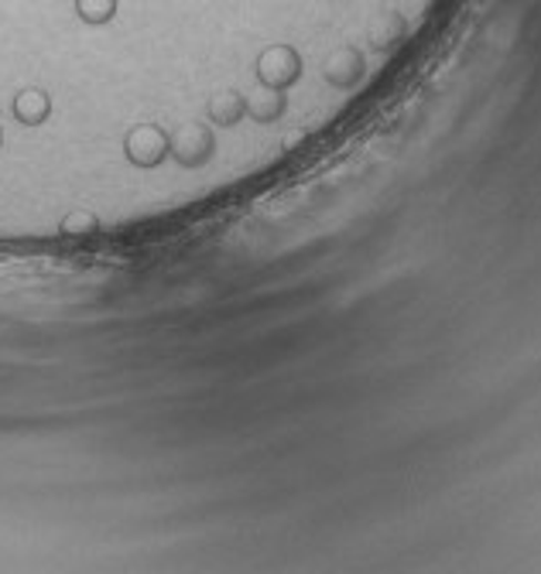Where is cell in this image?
I'll return each mask as SVG.
<instances>
[{
	"label": "cell",
	"mask_w": 541,
	"mask_h": 574,
	"mask_svg": "<svg viewBox=\"0 0 541 574\" xmlns=\"http://www.w3.org/2000/svg\"><path fill=\"white\" fill-rule=\"evenodd\" d=\"M0 147H4V131H0Z\"/></svg>",
	"instance_id": "9c48e42d"
},
{
	"label": "cell",
	"mask_w": 541,
	"mask_h": 574,
	"mask_svg": "<svg viewBox=\"0 0 541 574\" xmlns=\"http://www.w3.org/2000/svg\"><path fill=\"white\" fill-rule=\"evenodd\" d=\"M11 116L21 123V127H42V123L52 116V96L38 86H28L11 100Z\"/></svg>",
	"instance_id": "5b68a950"
},
{
	"label": "cell",
	"mask_w": 541,
	"mask_h": 574,
	"mask_svg": "<svg viewBox=\"0 0 541 574\" xmlns=\"http://www.w3.org/2000/svg\"><path fill=\"white\" fill-rule=\"evenodd\" d=\"M288 113V96L275 90H261V96L247 100V120L254 123H275Z\"/></svg>",
	"instance_id": "52a82bcc"
},
{
	"label": "cell",
	"mask_w": 541,
	"mask_h": 574,
	"mask_svg": "<svg viewBox=\"0 0 541 574\" xmlns=\"http://www.w3.org/2000/svg\"><path fill=\"white\" fill-rule=\"evenodd\" d=\"M206 116H210V123H216V127H237V123L247 120V96L241 90L216 93L206 103Z\"/></svg>",
	"instance_id": "8992f818"
},
{
	"label": "cell",
	"mask_w": 541,
	"mask_h": 574,
	"mask_svg": "<svg viewBox=\"0 0 541 574\" xmlns=\"http://www.w3.org/2000/svg\"><path fill=\"white\" fill-rule=\"evenodd\" d=\"M302 72H305V62H302L298 49L288 45V41H278V45L261 49V55L254 59V75L261 82V90L288 93L302 79Z\"/></svg>",
	"instance_id": "6da1fadb"
},
{
	"label": "cell",
	"mask_w": 541,
	"mask_h": 574,
	"mask_svg": "<svg viewBox=\"0 0 541 574\" xmlns=\"http://www.w3.org/2000/svg\"><path fill=\"white\" fill-rule=\"evenodd\" d=\"M172 151V131H165L162 123H134L124 134V157L134 168H159L169 161Z\"/></svg>",
	"instance_id": "7a4b0ae2"
},
{
	"label": "cell",
	"mask_w": 541,
	"mask_h": 574,
	"mask_svg": "<svg viewBox=\"0 0 541 574\" xmlns=\"http://www.w3.org/2000/svg\"><path fill=\"white\" fill-rule=\"evenodd\" d=\"M216 154V137H213V127L210 123H185V127H178L172 134V151L169 157L175 164H182V168L196 172L203 168V164Z\"/></svg>",
	"instance_id": "277c9868"
},
{
	"label": "cell",
	"mask_w": 541,
	"mask_h": 574,
	"mask_svg": "<svg viewBox=\"0 0 541 574\" xmlns=\"http://www.w3.org/2000/svg\"><path fill=\"white\" fill-rule=\"evenodd\" d=\"M72 8H75V18L93 28L110 24L118 18V0H72Z\"/></svg>",
	"instance_id": "ba28073f"
},
{
	"label": "cell",
	"mask_w": 541,
	"mask_h": 574,
	"mask_svg": "<svg viewBox=\"0 0 541 574\" xmlns=\"http://www.w3.org/2000/svg\"><path fill=\"white\" fill-rule=\"evenodd\" d=\"M323 79L326 86L350 93L367 79V49L364 45H336L326 59H323Z\"/></svg>",
	"instance_id": "3957f363"
}]
</instances>
